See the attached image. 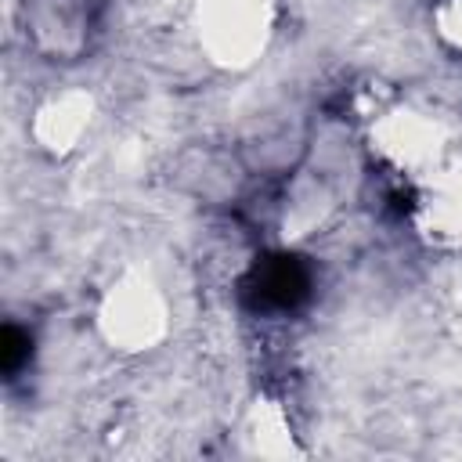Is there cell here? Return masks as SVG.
Masks as SVG:
<instances>
[{"mask_svg": "<svg viewBox=\"0 0 462 462\" xmlns=\"http://www.w3.org/2000/svg\"><path fill=\"white\" fill-rule=\"evenodd\" d=\"M303 289H307V274L292 260H278L260 274V303L289 307L303 296Z\"/></svg>", "mask_w": 462, "mask_h": 462, "instance_id": "cell-1", "label": "cell"}, {"mask_svg": "<svg viewBox=\"0 0 462 462\" xmlns=\"http://www.w3.org/2000/svg\"><path fill=\"white\" fill-rule=\"evenodd\" d=\"M25 361H29V336H25L22 328L7 325L4 336H0V365H4L7 375H14Z\"/></svg>", "mask_w": 462, "mask_h": 462, "instance_id": "cell-2", "label": "cell"}]
</instances>
